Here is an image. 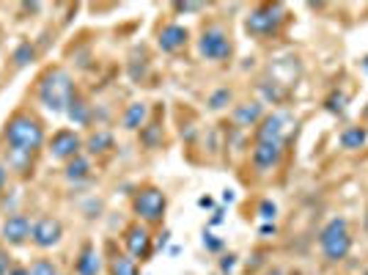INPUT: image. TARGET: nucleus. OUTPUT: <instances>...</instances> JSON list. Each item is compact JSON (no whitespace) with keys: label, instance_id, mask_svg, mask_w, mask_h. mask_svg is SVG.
<instances>
[{"label":"nucleus","instance_id":"f257e3e1","mask_svg":"<svg viewBox=\"0 0 368 275\" xmlns=\"http://www.w3.org/2000/svg\"><path fill=\"white\" fill-rule=\"evenodd\" d=\"M6 144H9V163L17 171H25L31 166L36 149H41L44 144V129H41L39 119H33L28 113L11 116L6 124Z\"/></svg>","mask_w":368,"mask_h":275},{"label":"nucleus","instance_id":"f03ea898","mask_svg":"<svg viewBox=\"0 0 368 275\" xmlns=\"http://www.w3.org/2000/svg\"><path fill=\"white\" fill-rule=\"evenodd\" d=\"M39 99L41 105L53 113H66L69 102L75 99V83L66 69H50L39 83Z\"/></svg>","mask_w":368,"mask_h":275},{"label":"nucleus","instance_id":"7ed1b4c3","mask_svg":"<svg viewBox=\"0 0 368 275\" xmlns=\"http://www.w3.org/2000/svg\"><path fill=\"white\" fill-rule=\"evenodd\" d=\"M319 245H322V254H325L328 261H341V259H347L349 248H352V237H349L347 220H344V217H332L328 226L322 229Z\"/></svg>","mask_w":368,"mask_h":275},{"label":"nucleus","instance_id":"20e7f679","mask_svg":"<svg viewBox=\"0 0 368 275\" xmlns=\"http://www.w3.org/2000/svg\"><path fill=\"white\" fill-rule=\"evenodd\" d=\"M283 20H286V14H283V6L281 3H275V6H259V9L250 11V17L245 20V28L250 33H256V36H272V33L281 31Z\"/></svg>","mask_w":368,"mask_h":275},{"label":"nucleus","instance_id":"39448f33","mask_svg":"<svg viewBox=\"0 0 368 275\" xmlns=\"http://www.w3.org/2000/svg\"><path fill=\"white\" fill-rule=\"evenodd\" d=\"M132 207H135V212L144 217L146 223H160L165 215V207H168V198L157 188H144L132 198Z\"/></svg>","mask_w":368,"mask_h":275},{"label":"nucleus","instance_id":"423d86ee","mask_svg":"<svg viewBox=\"0 0 368 275\" xmlns=\"http://www.w3.org/2000/svg\"><path fill=\"white\" fill-rule=\"evenodd\" d=\"M198 53L204 55L206 61H225L231 55V42H228V36L220 28H209L198 39Z\"/></svg>","mask_w":368,"mask_h":275},{"label":"nucleus","instance_id":"0eeeda50","mask_svg":"<svg viewBox=\"0 0 368 275\" xmlns=\"http://www.w3.org/2000/svg\"><path fill=\"white\" fill-rule=\"evenodd\" d=\"M124 242H126V251H129L132 259L146 261V259L151 256V234H148V229L141 226V223H135V226H129V229H126Z\"/></svg>","mask_w":368,"mask_h":275},{"label":"nucleus","instance_id":"6e6552de","mask_svg":"<svg viewBox=\"0 0 368 275\" xmlns=\"http://www.w3.org/2000/svg\"><path fill=\"white\" fill-rule=\"evenodd\" d=\"M61 234H63V229L55 217H41V220L33 223L31 239H33V245H39V248H53V245H58Z\"/></svg>","mask_w":368,"mask_h":275},{"label":"nucleus","instance_id":"1a4fd4ad","mask_svg":"<svg viewBox=\"0 0 368 275\" xmlns=\"http://www.w3.org/2000/svg\"><path fill=\"white\" fill-rule=\"evenodd\" d=\"M3 239L9 242V245H22L31 234H33V223H31V217L28 215H11L6 223H3Z\"/></svg>","mask_w":368,"mask_h":275},{"label":"nucleus","instance_id":"9d476101","mask_svg":"<svg viewBox=\"0 0 368 275\" xmlns=\"http://www.w3.org/2000/svg\"><path fill=\"white\" fill-rule=\"evenodd\" d=\"M82 141L77 138V132H72V129H61V132H55L53 135V144H50V151H53V157H58V160H75L77 157V151H80Z\"/></svg>","mask_w":368,"mask_h":275},{"label":"nucleus","instance_id":"9b49d317","mask_svg":"<svg viewBox=\"0 0 368 275\" xmlns=\"http://www.w3.org/2000/svg\"><path fill=\"white\" fill-rule=\"evenodd\" d=\"M281 154H283V144H269V141H259L253 149V166L261 171H272L281 163Z\"/></svg>","mask_w":368,"mask_h":275},{"label":"nucleus","instance_id":"f8f14e48","mask_svg":"<svg viewBox=\"0 0 368 275\" xmlns=\"http://www.w3.org/2000/svg\"><path fill=\"white\" fill-rule=\"evenodd\" d=\"M160 50L163 53H176V50H182L184 44H187V28L182 25H168L160 31Z\"/></svg>","mask_w":368,"mask_h":275},{"label":"nucleus","instance_id":"ddd939ff","mask_svg":"<svg viewBox=\"0 0 368 275\" xmlns=\"http://www.w3.org/2000/svg\"><path fill=\"white\" fill-rule=\"evenodd\" d=\"M75 273L77 275H99V254L94 245H82L80 256H77V264H75Z\"/></svg>","mask_w":368,"mask_h":275},{"label":"nucleus","instance_id":"4468645a","mask_svg":"<svg viewBox=\"0 0 368 275\" xmlns=\"http://www.w3.org/2000/svg\"><path fill=\"white\" fill-rule=\"evenodd\" d=\"M259 141L269 144H283V119L281 116H266L259 127Z\"/></svg>","mask_w":368,"mask_h":275},{"label":"nucleus","instance_id":"2eb2a0df","mask_svg":"<svg viewBox=\"0 0 368 275\" xmlns=\"http://www.w3.org/2000/svg\"><path fill=\"white\" fill-rule=\"evenodd\" d=\"M261 113H264L261 102H247L234 110V122H237V127H253L261 119Z\"/></svg>","mask_w":368,"mask_h":275},{"label":"nucleus","instance_id":"dca6fc26","mask_svg":"<svg viewBox=\"0 0 368 275\" xmlns=\"http://www.w3.org/2000/svg\"><path fill=\"white\" fill-rule=\"evenodd\" d=\"M66 113H69V119H72L77 127H85V124L91 122V105H88L82 97H77V94H75V99L69 102V110H66Z\"/></svg>","mask_w":368,"mask_h":275},{"label":"nucleus","instance_id":"f3484780","mask_svg":"<svg viewBox=\"0 0 368 275\" xmlns=\"http://www.w3.org/2000/svg\"><path fill=\"white\" fill-rule=\"evenodd\" d=\"M146 119H148V105H144V102H135V105L126 107V113H124V127L126 129H141L146 124Z\"/></svg>","mask_w":368,"mask_h":275},{"label":"nucleus","instance_id":"a211bd4d","mask_svg":"<svg viewBox=\"0 0 368 275\" xmlns=\"http://www.w3.org/2000/svg\"><path fill=\"white\" fill-rule=\"evenodd\" d=\"M110 275H141L138 261L126 254H116L110 259Z\"/></svg>","mask_w":368,"mask_h":275},{"label":"nucleus","instance_id":"6ab92c4d","mask_svg":"<svg viewBox=\"0 0 368 275\" xmlns=\"http://www.w3.org/2000/svg\"><path fill=\"white\" fill-rule=\"evenodd\" d=\"M88 173H91V163L85 160V157H75V160H69V166H66V179L69 182H82V179H88Z\"/></svg>","mask_w":368,"mask_h":275},{"label":"nucleus","instance_id":"aec40b11","mask_svg":"<svg viewBox=\"0 0 368 275\" xmlns=\"http://www.w3.org/2000/svg\"><path fill=\"white\" fill-rule=\"evenodd\" d=\"M366 129L363 127H349L341 132V146L344 149H360L366 144Z\"/></svg>","mask_w":368,"mask_h":275},{"label":"nucleus","instance_id":"412c9836","mask_svg":"<svg viewBox=\"0 0 368 275\" xmlns=\"http://www.w3.org/2000/svg\"><path fill=\"white\" fill-rule=\"evenodd\" d=\"M113 146V135L110 132H97V135H91L88 138V151H104V149H110Z\"/></svg>","mask_w":368,"mask_h":275},{"label":"nucleus","instance_id":"4be33fe9","mask_svg":"<svg viewBox=\"0 0 368 275\" xmlns=\"http://www.w3.org/2000/svg\"><path fill=\"white\" fill-rule=\"evenodd\" d=\"M228 102H231V91H228V88H217V91L209 97V107H212V110H220V107H225Z\"/></svg>","mask_w":368,"mask_h":275},{"label":"nucleus","instance_id":"5701e85b","mask_svg":"<svg viewBox=\"0 0 368 275\" xmlns=\"http://www.w3.org/2000/svg\"><path fill=\"white\" fill-rule=\"evenodd\" d=\"M33 55H36V50H33V44L25 42L20 44V50L14 53V61H17V66H25L28 61H33Z\"/></svg>","mask_w":368,"mask_h":275},{"label":"nucleus","instance_id":"b1692460","mask_svg":"<svg viewBox=\"0 0 368 275\" xmlns=\"http://www.w3.org/2000/svg\"><path fill=\"white\" fill-rule=\"evenodd\" d=\"M325 105H328L330 113H338V116H341V113L347 110V94H332V97H328Z\"/></svg>","mask_w":368,"mask_h":275},{"label":"nucleus","instance_id":"393cba45","mask_svg":"<svg viewBox=\"0 0 368 275\" xmlns=\"http://www.w3.org/2000/svg\"><path fill=\"white\" fill-rule=\"evenodd\" d=\"M28 275H58V273H55L53 261H47V259H39L36 264H31V270H28Z\"/></svg>","mask_w":368,"mask_h":275},{"label":"nucleus","instance_id":"a878e982","mask_svg":"<svg viewBox=\"0 0 368 275\" xmlns=\"http://www.w3.org/2000/svg\"><path fill=\"white\" fill-rule=\"evenodd\" d=\"M259 215H261V220H272L275 215H278V207H275V201H261V207H259Z\"/></svg>","mask_w":368,"mask_h":275},{"label":"nucleus","instance_id":"bb28decb","mask_svg":"<svg viewBox=\"0 0 368 275\" xmlns=\"http://www.w3.org/2000/svg\"><path fill=\"white\" fill-rule=\"evenodd\" d=\"M157 124H148V132H144V144L146 146H157Z\"/></svg>","mask_w":368,"mask_h":275},{"label":"nucleus","instance_id":"cd10ccee","mask_svg":"<svg viewBox=\"0 0 368 275\" xmlns=\"http://www.w3.org/2000/svg\"><path fill=\"white\" fill-rule=\"evenodd\" d=\"M204 245L209 251H220L223 248V242L220 239H215V234H204Z\"/></svg>","mask_w":368,"mask_h":275},{"label":"nucleus","instance_id":"c85d7f7f","mask_svg":"<svg viewBox=\"0 0 368 275\" xmlns=\"http://www.w3.org/2000/svg\"><path fill=\"white\" fill-rule=\"evenodd\" d=\"M201 3H176V11H201Z\"/></svg>","mask_w":368,"mask_h":275},{"label":"nucleus","instance_id":"c756f323","mask_svg":"<svg viewBox=\"0 0 368 275\" xmlns=\"http://www.w3.org/2000/svg\"><path fill=\"white\" fill-rule=\"evenodd\" d=\"M234 264H237V256H225L223 261H220V267H223L225 273H228V270H234Z\"/></svg>","mask_w":368,"mask_h":275},{"label":"nucleus","instance_id":"7c9ffc66","mask_svg":"<svg viewBox=\"0 0 368 275\" xmlns=\"http://www.w3.org/2000/svg\"><path fill=\"white\" fill-rule=\"evenodd\" d=\"M0 275H9V256L0 251Z\"/></svg>","mask_w":368,"mask_h":275},{"label":"nucleus","instance_id":"2f4dec72","mask_svg":"<svg viewBox=\"0 0 368 275\" xmlns=\"http://www.w3.org/2000/svg\"><path fill=\"white\" fill-rule=\"evenodd\" d=\"M261 237H275V226H269V223L261 226Z\"/></svg>","mask_w":368,"mask_h":275},{"label":"nucleus","instance_id":"473e14b6","mask_svg":"<svg viewBox=\"0 0 368 275\" xmlns=\"http://www.w3.org/2000/svg\"><path fill=\"white\" fill-rule=\"evenodd\" d=\"M198 207H204V210H209V207H212V198H209V195H204V198H198Z\"/></svg>","mask_w":368,"mask_h":275},{"label":"nucleus","instance_id":"72a5a7b5","mask_svg":"<svg viewBox=\"0 0 368 275\" xmlns=\"http://www.w3.org/2000/svg\"><path fill=\"white\" fill-rule=\"evenodd\" d=\"M212 223L217 226V223H223V210H217L215 215H212Z\"/></svg>","mask_w":368,"mask_h":275},{"label":"nucleus","instance_id":"f704fd0d","mask_svg":"<svg viewBox=\"0 0 368 275\" xmlns=\"http://www.w3.org/2000/svg\"><path fill=\"white\" fill-rule=\"evenodd\" d=\"M9 275H28L25 267H14V270H9Z\"/></svg>","mask_w":368,"mask_h":275},{"label":"nucleus","instance_id":"c9c22d12","mask_svg":"<svg viewBox=\"0 0 368 275\" xmlns=\"http://www.w3.org/2000/svg\"><path fill=\"white\" fill-rule=\"evenodd\" d=\"M223 201H225V204H231V201H234V193L225 190V193H223Z\"/></svg>","mask_w":368,"mask_h":275},{"label":"nucleus","instance_id":"e433bc0d","mask_svg":"<svg viewBox=\"0 0 368 275\" xmlns=\"http://www.w3.org/2000/svg\"><path fill=\"white\" fill-rule=\"evenodd\" d=\"M3 182H6V168L0 166V190H3Z\"/></svg>","mask_w":368,"mask_h":275},{"label":"nucleus","instance_id":"4c0bfd02","mask_svg":"<svg viewBox=\"0 0 368 275\" xmlns=\"http://www.w3.org/2000/svg\"><path fill=\"white\" fill-rule=\"evenodd\" d=\"M269 275H283V273H281V270H272V273H269Z\"/></svg>","mask_w":368,"mask_h":275},{"label":"nucleus","instance_id":"58836bf2","mask_svg":"<svg viewBox=\"0 0 368 275\" xmlns=\"http://www.w3.org/2000/svg\"><path fill=\"white\" fill-rule=\"evenodd\" d=\"M366 234H368V215H366Z\"/></svg>","mask_w":368,"mask_h":275},{"label":"nucleus","instance_id":"ea45409f","mask_svg":"<svg viewBox=\"0 0 368 275\" xmlns=\"http://www.w3.org/2000/svg\"><path fill=\"white\" fill-rule=\"evenodd\" d=\"M366 69H368V58H366Z\"/></svg>","mask_w":368,"mask_h":275},{"label":"nucleus","instance_id":"a19ab883","mask_svg":"<svg viewBox=\"0 0 368 275\" xmlns=\"http://www.w3.org/2000/svg\"><path fill=\"white\" fill-rule=\"evenodd\" d=\"M366 113H368V110H366Z\"/></svg>","mask_w":368,"mask_h":275}]
</instances>
